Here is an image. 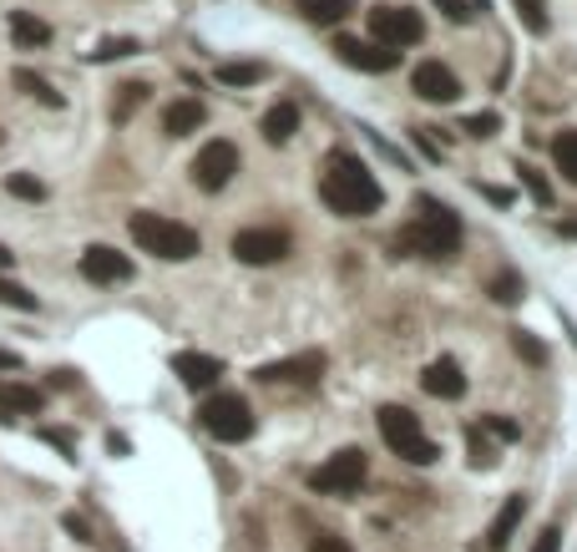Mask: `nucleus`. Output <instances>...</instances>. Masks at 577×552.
<instances>
[{"instance_id": "393cba45", "label": "nucleus", "mask_w": 577, "mask_h": 552, "mask_svg": "<svg viewBox=\"0 0 577 552\" xmlns=\"http://www.w3.org/2000/svg\"><path fill=\"white\" fill-rule=\"evenodd\" d=\"M5 193L26 198V203H41V198H46V183H41V178H31V172H11V178H5Z\"/></svg>"}, {"instance_id": "7c9ffc66", "label": "nucleus", "mask_w": 577, "mask_h": 552, "mask_svg": "<svg viewBox=\"0 0 577 552\" xmlns=\"http://www.w3.org/2000/svg\"><path fill=\"white\" fill-rule=\"evenodd\" d=\"M491 300H497V304H517V300H522V279H517V274H497V279H491Z\"/></svg>"}, {"instance_id": "423d86ee", "label": "nucleus", "mask_w": 577, "mask_h": 552, "mask_svg": "<svg viewBox=\"0 0 577 552\" xmlns=\"http://www.w3.org/2000/svg\"><path fill=\"white\" fill-rule=\"evenodd\" d=\"M365 476H370L365 451H360V447H344V451H335L325 466H315V472H309V487L329 492V497H350V492L365 487Z\"/></svg>"}, {"instance_id": "2eb2a0df", "label": "nucleus", "mask_w": 577, "mask_h": 552, "mask_svg": "<svg viewBox=\"0 0 577 552\" xmlns=\"http://www.w3.org/2000/svg\"><path fill=\"white\" fill-rule=\"evenodd\" d=\"M420 385H426L435 401H456V395H466V375H461V365L451 356L431 360V365L420 370Z\"/></svg>"}, {"instance_id": "7ed1b4c3", "label": "nucleus", "mask_w": 577, "mask_h": 552, "mask_svg": "<svg viewBox=\"0 0 577 552\" xmlns=\"http://www.w3.org/2000/svg\"><path fill=\"white\" fill-rule=\"evenodd\" d=\"M127 228H132V244H137V249L158 254V259H168V263H183L197 254V234L188 224H178V218H162V213L143 209L127 218Z\"/></svg>"}, {"instance_id": "a878e982", "label": "nucleus", "mask_w": 577, "mask_h": 552, "mask_svg": "<svg viewBox=\"0 0 577 552\" xmlns=\"http://www.w3.org/2000/svg\"><path fill=\"white\" fill-rule=\"evenodd\" d=\"M143 102H147V87H143V81H127V87H122V102H112V117L127 122Z\"/></svg>"}, {"instance_id": "f704fd0d", "label": "nucleus", "mask_w": 577, "mask_h": 552, "mask_svg": "<svg viewBox=\"0 0 577 552\" xmlns=\"http://www.w3.org/2000/svg\"><path fill=\"white\" fill-rule=\"evenodd\" d=\"M441 11H446V21H472V5L466 0H435Z\"/></svg>"}, {"instance_id": "4be33fe9", "label": "nucleus", "mask_w": 577, "mask_h": 552, "mask_svg": "<svg viewBox=\"0 0 577 552\" xmlns=\"http://www.w3.org/2000/svg\"><path fill=\"white\" fill-rule=\"evenodd\" d=\"M350 11H354L350 0H299V15L315 21V26H340Z\"/></svg>"}, {"instance_id": "2f4dec72", "label": "nucleus", "mask_w": 577, "mask_h": 552, "mask_svg": "<svg viewBox=\"0 0 577 552\" xmlns=\"http://www.w3.org/2000/svg\"><path fill=\"white\" fill-rule=\"evenodd\" d=\"M461 127L472 132V137H491V132H501V117L497 112H476V117H466Z\"/></svg>"}, {"instance_id": "20e7f679", "label": "nucleus", "mask_w": 577, "mask_h": 552, "mask_svg": "<svg viewBox=\"0 0 577 552\" xmlns=\"http://www.w3.org/2000/svg\"><path fill=\"white\" fill-rule=\"evenodd\" d=\"M375 426H381L385 447H391L400 461H410V466H431V461L441 457L431 436L420 431V416H410L406 406H381L375 410Z\"/></svg>"}, {"instance_id": "a19ab883", "label": "nucleus", "mask_w": 577, "mask_h": 552, "mask_svg": "<svg viewBox=\"0 0 577 552\" xmlns=\"http://www.w3.org/2000/svg\"><path fill=\"white\" fill-rule=\"evenodd\" d=\"M563 234H567V238H577V218H563Z\"/></svg>"}, {"instance_id": "c756f323", "label": "nucleus", "mask_w": 577, "mask_h": 552, "mask_svg": "<svg viewBox=\"0 0 577 552\" xmlns=\"http://www.w3.org/2000/svg\"><path fill=\"white\" fill-rule=\"evenodd\" d=\"M132 52H137V41L132 36H106L92 52V61H122V56H132Z\"/></svg>"}, {"instance_id": "4c0bfd02", "label": "nucleus", "mask_w": 577, "mask_h": 552, "mask_svg": "<svg viewBox=\"0 0 577 552\" xmlns=\"http://www.w3.org/2000/svg\"><path fill=\"white\" fill-rule=\"evenodd\" d=\"M315 552H344L340 538H315Z\"/></svg>"}, {"instance_id": "9b49d317", "label": "nucleus", "mask_w": 577, "mask_h": 552, "mask_svg": "<svg viewBox=\"0 0 577 552\" xmlns=\"http://www.w3.org/2000/svg\"><path fill=\"white\" fill-rule=\"evenodd\" d=\"M410 87H416V97H426V102H435V106H446L461 97V81L446 61H420L416 71H410Z\"/></svg>"}, {"instance_id": "72a5a7b5", "label": "nucleus", "mask_w": 577, "mask_h": 552, "mask_svg": "<svg viewBox=\"0 0 577 552\" xmlns=\"http://www.w3.org/2000/svg\"><path fill=\"white\" fill-rule=\"evenodd\" d=\"M482 431L501 436V441H517V436H522V431H517V421H501V416H486V421H482Z\"/></svg>"}, {"instance_id": "cd10ccee", "label": "nucleus", "mask_w": 577, "mask_h": 552, "mask_svg": "<svg viewBox=\"0 0 577 552\" xmlns=\"http://www.w3.org/2000/svg\"><path fill=\"white\" fill-rule=\"evenodd\" d=\"M512 350L527 360V365H547V345H538L527 329H512Z\"/></svg>"}, {"instance_id": "f257e3e1", "label": "nucleus", "mask_w": 577, "mask_h": 552, "mask_svg": "<svg viewBox=\"0 0 577 552\" xmlns=\"http://www.w3.org/2000/svg\"><path fill=\"white\" fill-rule=\"evenodd\" d=\"M319 198H325L340 218H370V213L381 209V183H375V172L360 158L329 153L325 178H319Z\"/></svg>"}, {"instance_id": "39448f33", "label": "nucleus", "mask_w": 577, "mask_h": 552, "mask_svg": "<svg viewBox=\"0 0 577 552\" xmlns=\"http://www.w3.org/2000/svg\"><path fill=\"white\" fill-rule=\"evenodd\" d=\"M197 421H203V431H208L213 441H228V447H238V441L253 436V410L244 395H213V401H203Z\"/></svg>"}, {"instance_id": "0eeeda50", "label": "nucleus", "mask_w": 577, "mask_h": 552, "mask_svg": "<svg viewBox=\"0 0 577 552\" xmlns=\"http://www.w3.org/2000/svg\"><path fill=\"white\" fill-rule=\"evenodd\" d=\"M370 36H375V46L406 52V46H416V41L426 36V21H420V11H410V5H375V11H370Z\"/></svg>"}, {"instance_id": "5701e85b", "label": "nucleus", "mask_w": 577, "mask_h": 552, "mask_svg": "<svg viewBox=\"0 0 577 552\" xmlns=\"http://www.w3.org/2000/svg\"><path fill=\"white\" fill-rule=\"evenodd\" d=\"M552 158H557V172L567 183H577V132H557L552 137Z\"/></svg>"}, {"instance_id": "c85d7f7f", "label": "nucleus", "mask_w": 577, "mask_h": 552, "mask_svg": "<svg viewBox=\"0 0 577 552\" xmlns=\"http://www.w3.org/2000/svg\"><path fill=\"white\" fill-rule=\"evenodd\" d=\"M0 304H5V309H21V315H31V309H36V294H26L21 284H11V279H0Z\"/></svg>"}, {"instance_id": "9d476101", "label": "nucleus", "mask_w": 577, "mask_h": 552, "mask_svg": "<svg viewBox=\"0 0 577 552\" xmlns=\"http://www.w3.org/2000/svg\"><path fill=\"white\" fill-rule=\"evenodd\" d=\"M319 375H325V356L319 350H304V356H288V360L253 370V381H263V385H315Z\"/></svg>"}, {"instance_id": "b1692460", "label": "nucleus", "mask_w": 577, "mask_h": 552, "mask_svg": "<svg viewBox=\"0 0 577 552\" xmlns=\"http://www.w3.org/2000/svg\"><path fill=\"white\" fill-rule=\"evenodd\" d=\"M218 81L224 87H253V81H263V61H224L218 66Z\"/></svg>"}, {"instance_id": "412c9836", "label": "nucleus", "mask_w": 577, "mask_h": 552, "mask_svg": "<svg viewBox=\"0 0 577 552\" xmlns=\"http://www.w3.org/2000/svg\"><path fill=\"white\" fill-rule=\"evenodd\" d=\"M15 87H21V92H26V97H36V102L41 106H52V112H61V106H66V97L61 92H56V87H52V81H46V77H36V71H31V66H15Z\"/></svg>"}, {"instance_id": "f8f14e48", "label": "nucleus", "mask_w": 577, "mask_h": 552, "mask_svg": "<svg viewBox=\"0 0 577 552\" xmlns=\"http://www.w3.org/2000/svg\"><path fill=\"white\" fill-rule=\"evenodd\" d=\"M335 56H340L344 66H354V71H395V66H400V52H391V46H370V41H354V36L335 41Z\"/></svg>"}, {"instance_id": "f3484780", "label": "nucleus", "mask_w": 577, "mask_h": 552, "mask_svg": "<svg viewBox=\"0 0 577 552\" xmlns=\"http://www.w3.org/2000/svg\"><path fill=\"white\" fill-rule=\"evenodd\" d=\"M46 406V395L31 391V385H15V381H0V421H15V416H36Z\"/></svg>"}, {"instance_id": "a211bd4d", "label": "nucleus", "mask_w": 577, "mask_h": 552, "mask_svg": "<svg viewBox=\"0 0 577 552\" xmlns=\"http://www.w3.org/2000/svg\"><path fill=\"white\" fill-rule=\"evenodd\" d=\"M259 132H263V137H269L274 147H284L288 137L299 132V106H294V102L269 106V112H263V122H259Z\"/></svg>"}, {"instance_id": "6e6552de", "label": "nucleus", "mask_w": 577, "mask_h": 552, "mask_svg": "<svg viewBox=\"0 0 577 552\" xmlns=\"http://www.w3.org/2000/svg\"><path fill=\"white\" fill-rule=\"evenodd\" d=\"M234 172H238V147L228 143V137H213V143L197 147L193 183L203 188V193H218V188H228V183H234Z\"/></svg>"}, {"instance_id": "473e14b6", "label": "nucleus", "mask_w": 577, "mask_h": 552, "mask_svg": "<svg viewBox=\"0 0 577 552\" xmlns=\"http://www.w3.org/2000/svg\"><path fill=\"white\" fill-rule=\"evenodd\" d=\"M517 172H522V183H527V193L538 198V203H552V188L542 183V172H532V168H517Z\"/></svg>"}, {"instance_id": "e433bc0d", "label": "nucleus", "mask_w": 577, "mask_h": 552, "mask_svg": "<svg viewBox=\"0 0 577 552\" xmlns=\"http://www.w3.org/2000/svg\"><path fill=\"white\" fill-rule=\"evenodd\" d=\"M66 532H71V538H77V542H97V538H92V527L81 522V517H77V512L66 517Z\"/></svg>"}, {"instance_id": "4468645a", "label": "nucleus", "mask_w": 577, "mask_h": 552, "mask_svg": "<svg viewBox=\"0 0 577 552\" xmlns=\"http://www.w3.org/2000/svg\"><path fill=\"white\" fill-rule=\"evenodd\" d=\"M172 375L188 385V391H213L218 375H224V360L218 356H197V350H183V356H172Z\"/></svg>"}, {"instance_id": "58836bf2", "label": "nucleus", "mask_w": 577, "mask_h": 552, "mask_svg": "<svg viewBox=\"0 0 577 552\" xmlns=\"http://www.w3.org/2000/svg\"><path fill=\"white\" fill-rule=\"evenodd\" d=\"M0 370H21V356H15V350H0Z\"/></svg>"}, {"instance_id": "bb28decb", "label": "nucleus", "mask_w": 577, "mask_h": 552, "mask_svg": "<svg viewBox=\"0 0 577 552\" xmlns=\"http://www.w3.org/2000/svg\"><path fill=\"white\" fill-rule=\"evenodd\" d=\"M512 5H517V15H522L527 31H538V36L547 31V0H512Z\"/></svg>"}, {"instance_id": "1a4fd4ad", "label": "nucleus", "mask_w": 577, "mask_h": 552, "mask_svg": "<svg viewBox=\"0 0 577 552\" xmlns=\"http://www.w3.org/2000/svg\"><path fill=\"white\" fill-rule=\"evenodd\" d=\"M284 254H288V234H284V228H238V234H234V259L238 263L263 269V263H279Z\"/></svg>"}, {"instance_id": "c9c22d12", "label": "nucleus", "mask_w": 577, "mask_h": 552, "mask_svg": "<svg viewBox=\"0 0 577 552\" xmlns=\"http://www.w3.org/2000/svg\"><path fill=\"white\" fill-rule=\"evenodd\" d=\"M532 552H563V532H557V527H542V538Z\"/></svg>"}, {"instance_id": "79ce46f5", "label": "nucleus", "mask_w": 577, "mask_h": 552, "mask_svg": "<svg viewBox=\"0 0 577 552\" xmlns=\"http://www.w3.org/2000/svg\"><path fill=\"white\" fill-rule=\"evenodd\" d=\"M0 143H5V132H0Z\"/></svg>"}, {"instance_id": "ddd939ff", "label": "nucleus", "mask_w": 577, "mask_h": 552, "mask_svg": "<svg viewBox=\"0 0 577 552\" xmlns=\"http://www.w3.org/2000/svg\"><path fill=\"white\" fill-rule=\"evenodd\" d=\"M81 279H92V284H122V279H132V259L117 249H106V244H92V249L81 254Z\"/></svg>"}, {"instance_id": "aec40b11", "label": "nucleus", "mask_w": 577, "mask_h": 552, "mask_svg": "<svg viewBox=\"0 0 577 552\" xmlns=\"http://www.w3.org/2000/svg\"><path fill=\"white\" fill-rule=\"evenodd\" d=\"M11 36H15L21 52H36V46L52 41V26H46L41 15H31V11H11Z\"/></svg>"}, {"instance_id": "ea45409f", "label": "nucleus", "mask_w": 577, "mask_h": 552, "mask_svg": "<svg viewBox=\"0 0 577 552\" xmlns=\"http://www.w3.org/2000/svg\"><path fill=\"white\" fill-rule=\"evenodd\" d=\"M11 263H15V254L5 249V244H0V269H11Z\"/></svg>"}, {"instance_id": "dca6fc26", "label": "nucleus", "mask_w": 577, "mask_h": 552, "mask_svg": "<svg viewBox=\"0 0 577 552\" xmlns=\"http://www.w3.org/2000/svg\"><path fill=\"white\" fill-rule=\"evenodd\" d=\"M203 117H208V106L197 102V97H178V102L162 106V132L168 137H188V132L203 127Z\"/></svg>"}, {"instance_id": "6ab92c4d", "label": "nucleus", "mask_w": 577, "mask_h": 552, "mask_svg": "<svg viewBox=\"0 0 577 552\" xmlns=\"http://www.w3.org/2000/svg\"><path fill=\"white\" fill-rule=\"evenodd\" d=\"M522 512H527V497H507V507H501V512L491 517V527H486V548H497V552L507 548L517 522H522Z\"/></svg>"}, {"instance_id": "f03ea898", "label": "nucleus", "mask_w": 577, "mask_h": 552, "mask_svg": "<svg viewBox=\"0 0 577 552\" xmlns=\"http://www.w3.org/2000/svg\"><path fill=\"white\" fill-rule=\"evenodd\" d=\"M461 244V218L441 198H416L410 203V224L400 228V249L420 259H451Z\"/></svg>"}]
</instances>
